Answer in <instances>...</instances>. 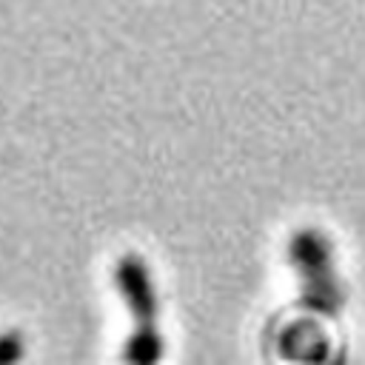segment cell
I'll use <instances>...</instances> for the list:
<instances>
[{
  "label": "cell",
  "mask_w": 365,
  "mask_h": 365,
  "mask_svg": "<svg viewBox=\"0 0 365 365\" xmlns=\"http://www.w3.org/2000/svg\"><path fill=\"white\" fill-rule=\"evenodd\" d=\"M111 282H114V291H117L120 302L131 314L134 325H157V317H160V294H157L151 268H148V262L143 257L123 254L114 262Z\"/></svg>",
  "instance_id": "6da1fadb"
},
{
  "label": "cell",
  "mask_w": 365,
  "mask_h": 365,
  "mask_svg": "<svg viewBox=\"0 0 365 365\" xmlns=\"http://www.w3.org/2000/svg\"><path fill=\"white\" fill-rule=\"evenodd\" d=\"M285 257L299 279H314V277H325V274L336 271L334 268V245L319 228L294 231L285 245Z\"/></svg>",
  "instance_id": "7a4b0ae2"
},
{
  "label": "cell",
  "mask_w": 365,
  "mask_h": 365,
  "mask_svg": "<svg viewBox=\"0 0 365 365\" xmlns=\"http://www.w3.org/2000/svg\"><path fill=\"white\" fill-rule=\"evenodd\" d=\"M299 305L314 317H336L345 308V282L339 274L299 279Z\"/></svg>",
  "instance_id": "3957f363"
},
{
  "label": "cell",
  "mask_w": 365,
  "mask_h": 365,
  "mask_svg": "<svg viewBox=\"0 0 365 365\" xmlns=\"http://www.w3.org/2000/svg\"><path fill=\"white\" fill-rule=\"evenodd\" d=\"M163 351H165V339L157 331V325H134L123 342V359H128L134 365L160 362Z\"/></svg>",
  "instance_id": "277c9868"
},
{
  "label": "cell",
  "mask_w": 365,
  "mask_h": 365,
  "mask_svg": "<svg viewBox=\"0 0 365 365\" xmlns=\"http://www.w3.org/2000/svg\"><path fill=\"white\" fill-rule=\"evenodd\" d=\"M23 356V339L17 331H3L0 334V365L17 362Z\"/></svg>",
  "instance_id": "5b68a950"
}]
</instances>
